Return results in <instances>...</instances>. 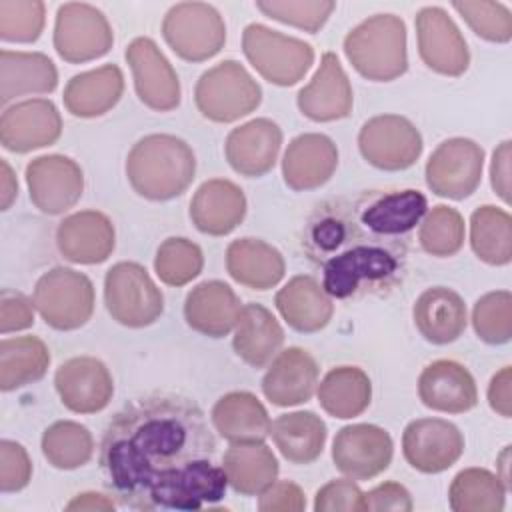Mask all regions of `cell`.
<instances>
[{"mask_svg":"<svg viewBox=\"0 0 512 512\" xmlns=\"http://www.w3.org/2000/svg\"><path fill=\"white\" fill-rule=\"evenodd\" d=\"M270 436L288 462L304 466L320 458L328 430L318 414L296 410L280 414L270 426Z\"/></svg>","mask_w":512,"mask_h":512,"instance_id":"35","label":"cell"},{"mask_svg":"<svg viewBox=\"0 0 512 512\" xmlns=\"http://www.w3.org/2000/svg\"><path fill=\"white\" fill-rule=\"evenodd\" d=\"M130 188L152 202L172 200L188 190L196 176L192 146L174 134H148L126 156Z\"/></svg>","mask_w":512,"mask_h":512,"instance_id":"3","label":"cell"},{"mask_svg":"<svg viewBox=\"0 0 512 512\" xmlns=\"http://www.w3.org/2000/svg\"><path fill=\"white\" fill-rule=\"evenodd\" d=\"M262 102V88L238 60H222L200 74L194 86L198 112L218 124L252 114Z\"/></svg>","mask_w":512,"mask_h":512,"instance_id":"5","label":"cell"},{"mask_svg":"<svg viewBox=\"0 0 512 512\" xmlns=\"http://www.w3.org/2000/svg\"><path fill=\"white\" fill-rule=\"evenodd\" d=\"M204 268V254L202 248L184 238V236H170L166 238L154 256V272L166 286H186L194 278L200 276Z\"/></svg>","mask_w":512,"mask_h":512,"instance_id":"43","label":"cell"},{"mask_svg":"<svg viewBox=\"0 0 512 512\" xmlns=\"http://www.w3.org/2000/svg\"><path fill=\"white\" fill-rule=\"evenodd\" d=\"M242 52L250 66L274 86L298 84L314 64V48L308 42L258 22L244 28Z\"/></svg>","mask_w":512,"mask_h":512,"instance_id":"6","label":"cell"},{"mask_svg":"<svg viewBox=\"0 0 512 512\" xmlns=\"http://www.w3.org/2000/svg\"><path fill=\"white\" fill-rule=\"evenodd\" d=\"M16 198H18V182H16L14 170L2 158L0 160V208L8 210Z\"/></svg>","mask_w":512,"mask_h":512,"instance_id":"56","label":"cell"},{"mask_svg":"<svg viewBox=\"0 0 512 512\" xmlns=\"http://www.w3.org/2000/svg\"><path fill=\"white\" fill-rule=\"evenodd\" d=\"M256 8L282 24L294 26L298 30L316 34L336 10V2L330 0H260Z\"/></svg>","mask_w":512,"mask_h":512,"instance_id":"47","label":"cell"},{"mask_svg":"<svg viewBox=\"0 0 512 512\" xmlns=\"http://www.w3.org/2000/svg\"><path fill=\"white\" fill-rule=\"evenodd\" d=\"M52 44L64 62L84 64L110 52L114 32L104 12L96 6L66 2L56 10Z\"/></svg>","mask_w":512,"mask_h":512,"instance_id":"10","label":"cell"},{"mask_svg":"<svg viewBox=\"0 0 512 512\" xmlns=\"http://www.w3.org/2000/svg\"><path fill=\"white\" fill-rule=\"evenodd\" d=\"M30 202L48 216H58L76 206L84 192V172L64 154L32 158L24 170Z\"/></svg>","mask_w":512,"mask_h":512,"instance_id":"14","label":"cell"},{"mask_svg":"<svg viewBox=\"0 0 512 512\" xmlns=\"http://www.w3.org/2000/svg\"><path fill=\"white\" fill-rule=\"evenodd\" d=\"M282 146V128L270 118H254L230 130L224 156L234 172L246 178L268 174Z\"/></svg>","mask_w":512,"mask_h":512,"instance_id":"22","label":"cell"},{"mask_svg":"<svg viewBox=\"0 0 512 512\" xmlns=\"http://www.w3.org/2000/svg\"><path fill=\"white\" fill-rule=\"evenodd\" d=\"M104 306L126 328H146L164 312V296L138 262H116L104 276Z\"/></svg>","mask_w":512,"mask_h":512,"instance_id":"8","label":"cell"},{"mask_svg":"<svg viewBox=\"0 0 512 512\" xmlns=\"http://www.w3.org/2000/svg\"><path fill=\"white\" fill-rule=\"evenodd\" d=\"M320 408L338 420L360 416L372 400V382L358 366H336L316 386Z\"/></svg>","mask_w":512,"mask_h":512,"instance_id":"37","label":"cell"},{"mask_svg":"<svg viewBox=\"0 0 512 512\" xmlns=\"http://www.w3.org/2000/svg\"><path fill=\"white\" fill-rule=\"evenodd\" d=\"M412 318L420 336L436 346L458 340L468 324L464 298L448 286L426 288L414 302Z\"/></svg>","mask_w":512,"mask_h":512,"instance_id":"29","label":"cell"},{"mask_svg":"<svg viewBox=\"0 0 512 512\" xmlns=\"http://www.w3.org/2000/svg\"><path fill=\"white\" fill-rule=\"evenodd\" d=\"M40 448L50 466L58 470H76L90 462L94 454V438L84 424L58 420L44 430Z\"/></svg>","mask_w":512,"mask_h":512,"instance_id":"41","label":"cell"},{"mask_svg":"<svg viewBox=\"0 0 512 512\" xmlns=\"http://www.w3.org/2000/svg\"><path fill=\"white\" fill-rule=\"evenodd\" d=\"M508 488L498 474L486 468L460 470L448 488V504L454 512H502Z\"/></svg>","mask_w":512,"mask_h":512,"instance_id":"40","label":"cell"},{"mask_svg":"<svg viewBox=\"0 0 512 512\" xmlns=\"http://www.w3.org/2000/svg\"><path fill=\"white\" fill-rule=\"evenodd\" d=\"M316 512H364V492L352 478H334L316 490Z\"/></svg>","mask_w":512,"mask_h":512,"instance_id":"48","label":"cell"},{"mask_svg":"<svg viewBox=\"0 0 512 512\" xmlns=\"http://www.w3.org/2000/svg\"><path fill=\"white\" fill-rule=\"evenodd\" d=\"M58 86V70L42 52L8 50L0 52V102L34 94H50Z\"/></svg>","mask_w":512,"mask_h":512,"instance_id":"34","label":"cell"},{"mask_svg":"<svg viewBox=\"0 0 512 512\" xmlns=\"http://www.w3.org/2000/svg\"><path fill=\"white\" fill-rule=\"evenodd\" d=\"M296 106L314 122H336L350 116L354 92L338 56L324 52L312 80L300 88Z\"/></svg>","mask_w":512,"mask_h":512,"instance_id":"20","label":"cell"},{"mask_svg":"<svg viewBox=\"0 0 512 512\" xmlns=\"http://www.w3.org/2000/svg\"><path fill=\"white\" fill-rule=\"evenodd\" d=\"M232 348L252 368H266L282 350L284 330L276 316L262 304H242L234 324Z\"/></svg>","mask_w":512,"mask_h":512,"instance_id":"31","label":"cell"},{"mask_svg":"<svg viewBox=\"0 0 512 512\" xmlns=\"http://www.w3.org/2000/svg\"><path fill=\"white\" fill-rule=\"evenodd\" d=\"M226 270L230 278L250 290H270L286 272L284 256L262 238H238L226 248Z\"/></svg>","mask_w":512,"mask_h":512,"instance_id":"33","label":"cell"},{"mask_svg":"<svg viewBox=\"0 0 512 512\" xmlns=\"http://www.w3.org/2000/svg\"><path fill=\"white\" fill-rule=\"evenodd\" d=\"M510 140L500 142L494 152H492V160H490V184L494 194L508 204L510 202Z\"/></svg>","mask_w":512,"mask_h":512,"instance_id":"53","label":"cell"},{"mask_svg":"<svg viewBox=\"0 0 512 512\" xmlns=\"http://www.w3.org/2000/svg\"><path fill=\"white\" fill-rule=\"evenodd\" d=\"M36 312L54 330L70 332L82 328L94 312L92 280L68 266H56L44 272L32 294Z\"/></svg>","mask_w":512,"mask_h":512,"instance_id":"7","label":"cell"},{"mask_svg":"<svg viewBox=\"0 0 512 512\" xmlns=\"http://www.w3.org/2000/svg\"><path fill=\"white\" fill-rule=\"evenodd\" d=\"M306 508L304 490L290 480H274L258 494V510L262 512H300Z\"/></svg>","mask_w":512,"mask_h":512,"instance_id":"51","label":"cell"},{"mask_svg":"<svg viewBox=\"0 0 512 512\" xmlns=\"http://www.w3.org/2000/svg\"><path fill=\"white\" fill-rule=\"evenodd\" d=\"M344 54L370 82H392L408 70L406 24L396 14H374L344 36Z\"/></svg>","mask_w":512,"mask_h":512,"instance_id":"4","label":"cell"},{"mask_svg":"<svg viewBox=\"0 0 512 512\" xmlns=\"http://www.w3.org/2000/svg\"><path fill=\"white\" fill-rule=\"evenodd\" d=\"M34 300L18 290L4 288L0 294V332H22L34 324Z\"/></svg>","mask_w":512,"mask_h":512,"instance_id":"50","label":"cell"},{"mask_svg":"<svg viewBox=\"0 0 512 512\" xmlns=\"http://www.w3.org/2000/svg\"><path fill=\"white\" fill-rule=\"evenodd\" d=\"M472 328L476 336L500 346L512 338V294L508 290H492L480 296L472 308Z\"/></svg>","mask_w":512,"mask_h":512,"instance_id":"44","label":"cell"},{"mask_svg":"<svg viewBox=\"0 0 512 512\" xmlns=\"http://www.w3.org/2000/svg\"><path fill=\"white\" fill-rule=\"evenodd\" d=\"M428 210L416 188L362 190L320 202L304 224L302 248L330 298L388 294L404 274L410 236Z\"/></svg>","mask_w":512,"mask_h":512,"instance_id":"2","label":"cell"},{"mask_svg":"<svg viewBox=\"0 0 512 512\" xmlns=\"http://www.w3.org/2000/svg\"><path fill=\"white\" fill-rule=\"evenodd\" d=\"M50 366V350L38 336H14L0 342V390L12 392L38 382Z\"/></svg>","mask_w":512,"mask_h":512,"instance_id":"38","label":"cell"},{"mask_svg":"<svg viewBox=\"0 0 512 512\" xmlns=\"http://www.w3.org/2000/svg\"><path fill=\"white\" fill-rule=\"evenodd\" d=\"M336 168L338 148L330 136L320 132H306L292 138L282 156V178L294 192L324 186Z\"/></svg>","mask_w":512,"mask_h":512,"instance_id":"24","label":"cell"},{"mask_svg":"<svg viewBox=\"0 0 512 512\" xmlns=\"http://www.w3.org/2000/svg\"><path fill=\"white\" fill-rule=\"evenodd\" d=\"M216 440L188 396L150 392L108 422L100 466L116 498L134 510H200L226 496L228 478L212 462Z\"/></svg>","mask_w":512,"mask_h":512,"instance_id":"1","label":"cell"},{"mask_svg":"<svg viewBox=\"0 0 512 512\" xmlns=\"http://www.w3.org/2000/svg\"><path fill=\"white\" fill-rule=\"evenodd\" d=\"M488 404L490 408L502 416V418H510L512 416V368L504 366L500 368L488 384Z\"/></svg>","mask_w":512,"mask_h":512,"instance_id":"54","label":"cell"},{"mask_svg":"<svg viewBox=\"0 0 512 512\" xmlns=\"http://www.w3.org/2000/svg\"><path fill=\"white\" fill-rule=\"evenodd\" d=\"M162 36L178 58L206 62L224 48L226 24L212 4L178 2L164 14Z\"/></svg>","mask_w":512,"mask_h":512,"instance_id":"9","label":"cell"},{"mask_svg":"<svg viewBox=\"0 0 512 512\" xmlns=\"http://www.w3.org/2000/svg\"><path fill=\"white\" fill-rule=\"evenodd\" d=\"M116 246L112 220L100 210H80L60 220L56 248L72 264H102Z\"/></svg>","mask_w":512,"mask_h":512,"instance_id":"21","label":"cell"},{"mask_svg":"<svg viewBox=\"0 0 512 512\" xmlns=\"http://www.w3.org/2000/svg\"><path fill=\"white\" fill-rule=\"evenodd\" d=\"M508 460H510V446H504L502 454L498 456V466L502 468V472L498 474V478L504 482V486L510 490V474H508Z\"/></svg>","mask_w":512,"mask_h":512,"instance_id":"57","label":"cell"},{"mask_svg":"<svg viewBox=\"0 0 512 512\" xmlns=\"http://www.w3.org/2000/svg\"><path fill=\"white\" fill-rule=\"evenodd\" d=\"M248 210L246 196L238 184L226 178H212L198 186L190 200V220L206 236L234 232Z\"/></svg>","mask_w":512,"mask_h":512,"instance_id":"26","label":"cell"},{"mask_svg":"<svg viewBox=\"0 0 512 512\" xmlns=\"http://www.w3.org/2000/svg\"><path fill=\"white\" fill-rule=\"evenodd\" d=\"M414 508L410 492L398 482H382L376 488L364 492V512H410Z\"/></svg>","mask_w":512,"mask_h":512,"instance_id":"52","label":"cell"},{"mask_svg":"<svg viewBox=\"0 0 512 512\" xmlns=\"http://www.w3.org/2000/svg\"><path fill=\"white\" fill-rule=\"evenodd\" d=\"M470 248L488 266L512 260V218L504 208L484 204L470 214Z\"/></svg>","mask_w":512,"mask_h":512,"instance_id":"39","label":"cell"},{"mask_svg":"<svg viewBox=\"0 0 512 512\" xmlns=\"http://www.w3.org/2000/svg\"><path fill=\"white\" fill-rule=\"evenodd\" d=\"M318 376L320 366L316 358L300 346H288L268 364L262 378V392L274 406H298L314 396Z\"/></svg>","mask_w":512,"mask_h":512,"instance_id":"23","label":"cell"},{"mask_svg":"<svg viewBox=\"0 0 512 512\" xmlns=\"http://www.w3.org/2000/svg\"><path fill=\"white\" fill-rule=\"evenodd\" d=\"M124 94V74L116 64L80 72L64 86V108L76 118H98L110 112Z\"/></svg>","mask_w":512,"mask_h":512,"instance_id":"32","label":"cell"},{"mask_svg":"<svg viewBox=\"0 0 512 512\" xmlns=\"http://www.w3.org/2000/svg\"><path fill=\"white\" fill-rule=\"evenodd\" d=\"M124 58L132 72L136 96L146 108L154 112H170L178 108L182 98L180 78L152 38H134L126 46Z\"/></svg>","mask_w":512,"mask_h":512,"instance_id":"13","label":"cell"},{"mask_svg":"<svg viewBox=\"0 0 512 512\" xmlns=\"http://www.w3.org/2000/svg\"><path fill=\"white\" fill-rule=\"evenodd\" d=\"M460 428L444 418H418L402 432L404 460L422 474H440L464 454Z\"/></svg>","mask_w":512,"mask_h":512,"instance_id":"16","label":"cell"},{"mask_svg":"<svg viewBox=\"0 0 512 512\" xmlns=\"http://www.w3.org/2000/svg\"><path fill=\"white\" fill-rule=\"evenodd\" d=\"M466 226L462 214L446 204L426 210L418 224V242L422 250L436 258H450L464 246Z\"/></svg>","mask_w":512,"mask_h":512,"instance_id":"42","label":"cell"},{"mask_svg":"<svg viewBox=\"0 0 512 512\" xmlns=\"http://www.w3.org/2000/svg\"><path fill=\"white\" fill-rule=\"evenodd\" d=\"M240 308L242 304L230 284L204 280L186 294L184 320L202 336L224 338L234 330Z\"/></svg>","mask_w":512,"mask_h":512,"instance_id":"27","label":"cell"},{"mask_svg":"<svg viewBox=\"0 0 512 512\" xmlns=\"http://www.w3.org/2000/svg\"><path fill=\"white\" fill-rule=\"evenodd\" d=\"M228 486L242 496H258L278 480V458L264 442L230 444L222 456Z\"/></svg>","mask_w":512,"mask_h":512,"instance_id":"36","label":"cell"},{"mask_svg":"<svg viewBox=\"0 0 512 512\" xmlns=\"http://www.w3.org/2000/svg\"><path fill=\"white\" fill-rule=\"evenodd\" d=\"M214 430L230 444L264 442L270 436L272 420L256 394L234 390L220 396L210 412Z\"/></svg>","mask_w":512,"mask_h":512,"instance_id":"30","label":"cell"},{"mask_svg":"<svg viewBox=\"0 0 512 512\" xmlns=\"http://www.w3.org/2000/svg\"><path fill=\"white\" fill-rule=\"evenodd\" d=\"M46 22V6L40 0H0V38L4 42L32 44Z\"/></svg>","mask_w":512,"mask_h":512,"instance_id":"46","label":"cell"},{"mask_svg":"<svg viewBox=\"0 0 512 512\" xmlns=\"http://www.w3.org/2000/svg\"><path fill=\"white\" fill-rule=\"evenodd\" d=\"M32 460L26 448L14 440L0 442V492H20L30 484Z\"/></svg>","mask_w":512,"mask_h":512,"instance_id":"49","label":"cell"},{"mask_svg":"<svg viewBox=\"0 0 512 512\" xmlns=\"http://www.w3.org/2000/svg\"><path fill=\"white\" fill-rule=\"evenodd\" d=\"M484 170V148L470 138L440 142L424 166L426 186L440 198L464 200L476 192Z\"/></svg>","mask_w":512,"mask_h":512,"instance_id":"12","label":"cell"},{"mask_svg":"<svg viewBox=\"0 0 512 512\" xmlns=\"http://www.w3.org/2000/svg\"><path fill=\"white\" fill-rule=\"evenodd\" d=\"M416 42L420 60L436 74L458 78L470 66V50L468 44L456 26V22L448 16V12L440 6H424L418 10L416 20Z\"/></svg>","mask_w":512,"mask_h":512,"instance_id":"15","label":"cell"},{"mask_svg":"<svg viewBox=\"0 0 512 512\" xmlns=\"http://www.w3.org/2000/svg\"><path fill=\"white\" fill-rule=\"evenodd\" d=\"M54 388L60 402L74 414L102 412L114 396V380L108 366L94 356H74L54 372Z\"/></svg>","mask_w":512,"mask_h":512,"instance_id":"19","label":"cell"},{"mask_svg":"<svg viewBox=\"0 0 512 512\" xmlns=\"http://www.w3.org/2000/svg\"><path fill=\"white\" fill-rule=\"evenodd\" d=\"M62 134V116L48 98H28L6 106L0 116V144L14 154L52 146Z\"/></svg>","mask_w":512,"mask_h":512,"instance_id":"18","label":"cell"},{"mask_svg":"<svg viewBox=\"0 0 512 512\" xmlns=\"http://www.w3.org/2000/svg\"><path fill=\"white\" fill-rule=\"evenodd\" d=\"M420 130L400 114H378L366 120L358 132V150L362 158L386 172H398L414 166L422 156Z\"/></svg>","mask_w":512,"mask_h":512,"instance_id":"11","label":"cell"},{"mask_svg":"<svg viewBox=\"0 0 512 512\" xmlns=\"http://www.w3.org/2000/svg\"><path fill=\"white\" fill-rule=\"evenodd\" d=\"M452 8L462 16L468 28L482 40L506 44L512 38V12L502 2L458 0Z\"/></svg>","mask_w":512,"mask_h":512,"instance_id":"45","label":"cell"},{"mask_svg":"<svg viewBox=\"0 0 512 512\" xmlns=\"http://www.w3.org/2000/svg\"><path fill=\"white\" fill-rule=\"evenodd\" d=\"M394 456L388 430L376 424H348L332 442L334 466L352 480H372L382 474Z\"/></svg>","mask_w":512,"mask_h":512,"instance_id":"17","label":"cell"},{"mask_svg":"<svg viewBox=\"0 0 512 512\" xmlns=\"http://www.w3.org/2000/svg\"><path fill=\"white\" fill-rule=\"evenodd\" d=\"M282 320L300 334H314L326 328L334 314L332 298L322 284L308 274L290 278L274 296Z\"/></svg>","mask_w":512,"mask_h":512,"instance_id":"28","label":"cell"},{"mask_svg":"<svg viewBox=\"0 0 512 512\" xmlns=\"http://www.w3.org/2000/svg\"><path fill=\"white\" fill-rule=\"evenodd\" d=\"M418 398L430 410L464 414L478 404V388L464 364L440 358L422 368L418 376Z\"/></svg>","mask_w":512,"mask_h":512,"instance_id":"25","label":"cell"},{"mask_svg":"<svg viewBox=\"0 0 512 512\" xmlns=\"http://www.w3.org/2000/svg\"><path fill=\"white\" fill-rule=\"evenodd\" d=\"M66 510H78V512H110L114 510L112 498L98 492H82L76 494L68 504Z\"/></svg>","mask_w":512,"mask_h":512,"instance_id":"55","label":"cell"}]
</instances>
